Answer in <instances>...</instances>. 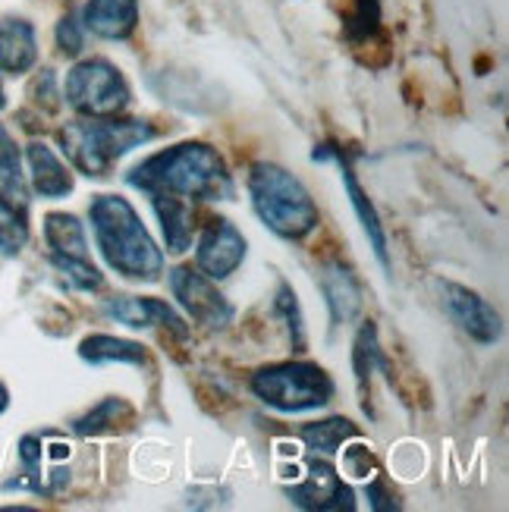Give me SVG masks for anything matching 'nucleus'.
<instances>
[{
	"label": "nucleus",
	"mask_w": 509,
	"mask_h": 512,
	"mask_svg": "<svg viewBox=\"0 0 509 512\" xmlns=\"http://www.w3.org/2000/svg\"><path fill=\"white\" fill-rule=\"evenodd\" d=\"M126 183L148 195H173L186 202H227L236 192L220 151L205 142H180L151 154L126 173Z\"/></svg>",
	"instance_id": "1"
},
{
	"label": "nucleus",
	"mask_w": 509,
	"mask_h": 512,
	"mask_svg": "<svg viewBox=\"0 0 509 512\" xmlns=\"http://www.w3.org/2000/svg\"><path fill=\"white\" fill-rule=\"evenodd\" d=\"M88 220H92L95 246L110 271L139 283H154L164 274V252L145 230L129 198L107 192L95 195L88 205Z\"/></svg>",
	"instance_id": "2"
},
{
	"label": "nucleus",
	"mask_w": 509,
	"mask_h": 512,
	"mask_svg": "<svg viewBox=\"0 0 509 512\" xmlns=\"http://www.w3.org/2000/svg\"><path fill=\"white\" fill-rule=\"evenodd\" d=\"M158 136L148 120H117V117H79L60 129V151L82 176H110L114 164Z\"/></svg>",
	"instance_id": "3"
},
{
	"label": "nucleus",
	"mask_w": 509,
	"mask_h": 512,
	"mask_svg": "<svg viewBox=\"0 0 509 512\" xmlns=\"http://www.w3.org/2000/svg\"><path fill=\"white\" fill-rule=\"evenodd\" d=\"M249 195H252V208L261 217V224L271 233H277L280 239L299 242L308 233H315L321 224L312 192L280 164L258 161L249 170Z\"/></svg>",
	"instance_id": "4"
},
{
	"label": "nucleus",
	"mask_w": 509,
	"mask_h": 512,
	"mask_svg": "<svg viewBox=\"0 0 509 512\" xmlns=\"http://www.w3.org/2000/svg\"><path fill=\"white\" fill-rule=\"evenodd\" d=\"M249 387L264 406L286 415L312 412L334 399V381L315 362H280L258 368Z\"/></svg>",
	"instance_id": "5"
},
{
	"label": "nucleus",
	"mask_w": 509,
	"mask_h": 512,
	"mask_svg": "<svg viewBox=\"0 0 509 512\" xmlns=\"http://www.w3.org/2000/svg\"><path fill=\"white\" fill-rule=\"evenodd\" d=\"M63 98L79 117H120L132 101V92L114 63L104 57H88L66 73Z\"/></svg>",
	"instance_id": "6"
},
{
	"label": "nucleus",
	"mask_w": 509,
	"mask_h": 512,
	"mask_svg": "<svg viewBox=\"0 0 509 512\" xmlns=\"http://www.w3.org/2000/svg\"><path fill=\"white\" fill-rule=\"evenodd\" d=\"M170 289H173V299L186 308V315L195 324L208 327V330H224L236 318V308L217 289V280L205 277L198 267H186V264L173 267V271H170Z\"/></svg>",
	"instance_id": "7"
},
{
	"label": "nucleus",
	"mask_w": 509,
	"mask_h": 512,
	"mask_svg": "<svg viewBox=\"0 0 509 512\" xmlns=\"http://www.w3.org/2000/svg\"><path fill=\"white\" fill-rule=\"evenodd\" d=\"M249 242L242 236V230L227 217H211L208 224L198 233L195 242V264L198 271L211 280H227L236 274V267L246 261Z\"/></svg>",
	"instance_id": "8"
},
{
	"label": "nucleus",
	"mask_w": 509,
	"mask_h": 512,
	"mask_svg": "<svg viewBox=\"0 0 509 512\" xmlns=\"http://www.w3.org/2000/svg\"><path fill=\"white\" fill-rule=\"evenodd\" d=\"M312 161H337V164H340V176H343V189H346V195H349V205H352V211H356V217H359V224H362V230H365V236H368V242H371L374 255H378L381 267L387 271V267H390V252H387V233H384V224H381L378 208H374V202L368 198V192L359 186L356 170H352V164L346 161L343 148H337V145H321V148L312 151Z\"/></svg>",
	"instance_id": "9"
},
{
	"label": "nucleus",
	"mask_w": 509,
	"mask_h": 512,
	"mask_svg": "<svg viewBox=\"0 0 509 512\" xmlns=\"http://www.w3.org/2000/svg\"><path fill=\"white\" fill-rule=\"evenodd\" d=\"M444 305L450 318L481 346H494L503 337V318L497 308L459 283H444Z\"/></svg>",
	"instance_id": "10"
},
{
	"label": "nucleus",
	"mask_w": 509,
	"mask_h": 512,
	"mask_svg": "<svg viewBox=\"0 0 509 512\" xmlns=\"http://www.w3.org/2000/svg\"><path fill=\"white\" fill-rule=\"evenodd\" d=\"M104 315L114 318L117 324H126V327H164L170 330L176 340H186L189 337V324L176 315V311L154 299V296H114L104 302Z\"/></svg>",
	"instance_id": "11"
},
{
	"label": "nucleus",
	"mask_w": 509,
	"mask_h": 512,
	"mask_svg": "<svg viewBox=\"0 0 509 512\" xmlns=\"http://www.w3.org/2000/svg\"><path fill=\"white\" fill-rule=\"evenodd\" d=\"M293 503L302 509H356L352 491L343 484V478L334 472L330 462H312V478L290 491Z\"/></svg>",
	"instance_id": "12"
},
{
	"label": "nucleus",
	"mask_w": 509,
	"mask_h": 512,
	"mask_svg": "<svg viewBox=\"0 0 509 512\" xmlns=\"http://www.w3.org/2000/svg\"><path fill=\"white\" fill-rule=\"evenodd\" d=\"M82 26L104 41H126L139 26V0H88Z\"/></svg>",
	"instance_id": "13"
},
{
	"label": "nucleus",
	"mask_w": 509,
	"mask_h": 512,
	"mask_svg": "<svg viewBox=\"0 0 509 512\" xmlns=\"http://www.w3.org/2000/svg\"><path fill=\"white\" fill-rule=\"evenodd\" d=\"M38 63V35L29 19H0V73L22 76Z\"/></svg>",
	"instance_id": "14"
},
{
	"label": "nucleus",
	"mask_w": 509,
	"mask_h": 512,
	"mask_svg": "<svg viewBox=\"0 0 509 512\" xmlns=\"http://www.w3.org/2000/svg\"><path fill=\"white\" fill-rule=\"evenodd\" d=\"M26 164H29V180H32V189L41 195V198H66L73 189H76V180L70 167H66L51 145L44 142H29L26 145Z\"/></svg>",
	"instance_id": "15"
},
{
	"label": "nucleus",
	"mask_w": 509,
	"mask_h": 512,
	"mask_svg": "<svg viewBox=\"0 0 509 512\" xmlns=\"http://www.w3.org/2000/svg\"><path fill=\"white\" fill-rule=\"evenodd\" d=\"M321 293L327 299L330 321H334V324H349L362 311V286H359L356 277H352L349 267H343L340 261L324 267Z\"/></svg>",
	"instance_id": "16"
},
{
	"label": "nucleus",
	"mask_w": 509,
	"mask_h": 512,
	"mask_svg": "<svg viewBox=\"0 0 509 512\" xmlns=\"http://www.w3.org/2000/svg\"><path fill=\"white\" fill-rule=\"evenodd\" d=\"M151 208L161 220V233H164V246L167 252L180 255L192 246L195 236V220H192V205L186 198H173V195H151Z\"/></svg>",
	"instance_id": "17"
},
{
	"label": "nucleus",
	"mask_w": 509,
	"mask_h": 512,
	"mask_svg": "<svg viewBox=\"0 0 509 512\" xmlns=\"http://www.w3.org/2000/svg\"><path fill=\"white\" fill-rule=\"evenodd\" d=\"M44 242H48L51 258H88L85 227L76 214L51 211L44 217Z\"/></svg>",
	"instance_id": "18"
},
{
	"label": "nucleus",
	"mask_w": 509,
	"mask_h": 512,
	"mask_svg": "<svg viewBox=\"0 0 509 512\" xmlns=\"http://www.w3.org/2000/svg\"><path fill=\"white\" fill-rule=\"evenodd\" d=\"M79 359L88 365H107V362H120V365H145L148 352L142 343H132L123 337H110V333H92L79 343Z\"/></svg>",
	"instance_id": "19"
},
{
	"label": "nucleus",
	"mask_w": 509,
	"mask_h": 512,
	"mask_svg": "<svg viewBox=\"0 0 509 512\" xmlns=\"http://www.w3.org/2000/svg\"><path fill=\"white\" fill-rule=\"evenodd\" d=\"M0 198L19 205V208H26V202H29L26 173H22V154L4 126H0Z\"/></svg>",
	"instance_id": "20"
},
{
	"label": "nucleus",
	"mask_w": 509,
	"mask_h": 512,
	"mask_svg": "<svg viewBox=\"0 0 509 512\" xmlns=\"http://www.w3.org/2000/svg\"><path fill=\"white\" fill-rule=\"evenodd\" d=\"M132 406L126 403L123 396H107L95 409H88L82 418L73 421V431L79 437H95V434H110L117 431V425H129L132 421Z\"/></svg>",
	"instance_id": "21"
},
{
	"label": "nucleus",
	"mask_w": 509,
	"mask_h": 512,
	"mask_svg": "<svg viewBox=\"0 0 509 512\" xmlns=\"http://www.w3.org/2000/svg\"><path fill=\"white\" fill-rule=\"evenodd\" d=\"M356 437H359V428L352 425L349 418H324L302 428L305 447L318 456H334L346 440H356Z\"/></svg>",
	"instance_id": "22"
},
{
	"label": "nucleus",
	"mask_w": 509,
	"mask_h": 512,
	"mask_svg": "<svg viewBox=\"0 0 509 512\" xmlns=\"http://www.w3.org/2000/svg\"><path fill=\"white\" fill-rule=\"evenodd\" d=\"M352 368H356V381H359L362 390L368 387L374 368L390 371V365H387V359H384V349H381L378 327H374V321H365V324L359 327V333H356V343H352Z\"/></svg>",
	"instance_id": "23"
},
{
	"label": "nucleus",
	"mask_w": 509,
	"mask_h": 512,
	"mask_svg": "<svg viewBox=\"0 0 509 512\" xmlns=\"http://www.w3.org/2000/svg\"><path fill=\"white\" fill-rule=\"evenodd\" d=\"M29 246V224H26V208L0 198V255H19Z\"/></svg>",
	"instance_id": "24"
},
{
	"label": "nucleus",
	"mask_w": 509,
	"mask_h": 512,
	"mask_svg": "<svg viewBox=\"0 0 509 512\" xmlns=\"http://www.w3.org/2000/svg\"><path fill=\"white\" fill-rule=\"evenodd\" d=\"M343 26L349 41H368L381 29V4L378 0H356V7L343 16Z\"/></svg>",
	"instance_id": "25"
},
{
	"label": "nucleus",
	"mask_w": 509,
	"mask_h": 512,
	"mask_svg": "<svg viewBox=\"0 0 509 512\" xmlns=\"http://www.w3.org/2000/svg\"><path fill=\"white\" fill-rule=\"evenodd\" d=\"M51 264L82 293H98L104 286V274L92 264V258H51Z\"/></svg>",
	"instance_id": "26"
},
{
	"label": "nucleus",
	"mask_w": 509,
	"mask_h": 512,
	"mask_svg": "<svg viewBox=\"0 0 509 512\" xmlns=\"http://www.w3.org/2000/svg\"><path fill=\"white\" fill-rule=\"evenodd\" d=\"M274 311L286 321V330H290V340L296 349L305 346V327H302V311H299V299L293 293V286L280 283L277 289V299H274Z\"/></svg>",
	"instance_id": "27"
},
{
	"label": "nucleus",
	"mask_w": 509,
	"mask_h": 512,
	"mask_svg": "<svg viewBox=\"0 0 509 512\" xmlns=\"http://www.w3.org/2000/svg\"><path fill=\"white\" fill-rule=\"evenodd\" d=\"M82 22L70 13V16H63L60 22H57V32H54V38H57V48H60V54H66V57H76V54H82V48H85V35H82Z\"/></svg>",
	"instance_id": "28"
},
{
	"label": "nucleus",
	"mask_w": 509,
	"mask_h": 512,
	"mask_svg": "<svg viewBox=\"0 0 509 512\" xmlns=\"http://www.w3.org/2000/svg\"><path fill=\"white\" fill-rule=\"evenodd\" d=\"M29 95H32L38 104L48 107V110H57V107H60V95H57V88H54V76H51V70H44V73L38 76V82L29 88Z\"/></svg>",
	"instance_id": "29"
},
{
	"label": "nucleus",
	"mask_w": 509,
	"mask_h": 512,
	"mask_svg": "<svg viewBox=\"0 0 509 512\" xmlns=\"http://www.w3.org/2000/svg\"><path fill=\"white\" fill-rule=\"evenodd\" d=\"M19 459L26 465L29 472H38V462H41V437L29 434L19 440Z\"/></svg>",
	"instance_id": "30"
},
{
	"label": "nucleus",
	"mask_w": 509,
	"mask_h": 512,
	"mask_svg": "<svg viewBox=\"0 0 509 512\" xmlns=\"http://www.w3.org/2000/svg\"><path fill=\"white\" fill-rule=\"evenodd\" d=\"M365 497H368V503H371V509H396V497H390L387 491H384V484L381 481H374V484H368L365 487Z\"/></svg>",
	"instance_id": "31"
},
{
	"label": "nucleus",
	"mask_w": 509,
	"mask_h": 512,
	"mask_svg": "<svg viewBox=\"0 0 509 512\" xmlns=\"http://www.w3.org/2000/svg\"><path fill=\"white\" fill-rule=\"evenodd\" d=\"M7 409H10V390L0 384V415H4Z\"/></svg>",
	"instance_id": "32"
},
{
	"label": "nucleus",
	"mask_w": 509,
	"mask_h": 512,
	"mask_svg": "<svg viewBox=\"0 0 509 512\" xmlns=\"http://www.w3.org/2000/svg\"><path fill=\"white\" fill-rule=\"evenodd\" d=\"M7 107V95H4V85H0V110Z\"/></svg>",
	"instance_id": "33"
}]
</instances>
